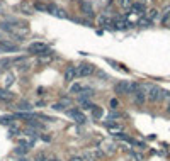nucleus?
<instances>
[{"label": "nucleus", "instance_id": "nucleus-39", "mask_svg": "<svg viewBox=\"0 0 170 161\" xmlns=\"http://www.w3.org/2000/svg\"><path fill=\"white\" fill-rule=\"evenodd\" d=\"M167 112L170 114V104H168V107H167Z\"/></svg>", "mask_w": 170, "mask_h": 161}, {"label": "nucleus", "instance_id": "nucleus-40", "mask_svg": "<svg viewBox=\"0 0 170 161\" xmlns=\"http://www.w3.org/2000/svg\"><path fill=\"white\" fill-rule=\"evenodd\" d=\"M0 41H2V34H0Z\"/></svg>", "mask_w": 170, "mask_h": 161}, {"label": "nucleus", "instance_id": "nucleus-1", "mask_svg": "<svg viewBox=\"0 0 170 161\" xmlns=\"http://www.w3.org/2000/svg\"><path fill=\"white\" fill-rule=\"evenodd\" d=\"M27 51L34 53V55H39V56H49V55H53L51 49H49L44 43H32V44H29Z\"/></svg>", "mask_w": 170, "mask_h": 161}, {"label": "nucleus", "instance_id": "nucleus-33", "mask_svg": "<svg viewBox=\"0 0 170 161\" xmlns=\"http://www.w3.org/2000/svg\"><path fill=\"white\" fill-rule=\"evenodd\" d=\"M29 68H31V66H29V65H26V63H24V65H20V66H19L17 70H19L20 73H26V71H27Z\"/></svg>", "mask_w": 170, "mask_h": 161}, {"label": "nucleus", "instance_id": "nucleus-35", "mask_svg": "<svg viewBox=\"0 0 170 161\" xmlns=\"http://www.w3.org/2000/svg\"><path fill=\"white\" fill-rule=\"evenodd\" d=\"M68 161H84V158H82V156H72Z\"/></svg>", "mask_w": 170, "mask_h": 161}, {"label": "nucleus", "instance_id": "nucleus-24", "mask_svg": "<svg viewBox=\"0 0 170 161\" xmlns=\"http://www.w3.org/2000/svg\"><path fill=\"white\" fill-rule=\"evenodd\" d=\"M129 159L131 161H143V156L138 154V153H134V151H129Z\"/></svg>", "mask_w": 170, "mask_h": 161}, {"label": "nucleus", "instance_id": "nucleus-18", "mask_svg": "<svg viewBox=\"0 0 170 161\" xmlns=\"http://www.w3.org/2000/svg\"><path fill=\"white\" fill-rule=\"evenodd\" d=\"M66 107H68V105H66V104H63V102H55V104H53L51 105V109L53 110H56V112H61V110H66Z\"/></svg>", "mask_w": 170, "mask_h": 161}, {"label": "nucleus", "instance_id": "nucleus-10", "mask_svg": "<svg viewBox=\"0 0 170 161\" xmlns=\"http://www.w3.org/2000/svg\"><path fill=\"white\" fill-rule=\"evenodd\" d=\"M80 10H82L84 15H87V17H94V9L89 2H80Z\"/></svg>", "mask_w": 170, "mask_h": 161}, {"label": "nucleus", "instance_id": "nucleus-19", "mask_svg": "<svg viewBox=\"0 0 170 161\" xmlns=\"http://www.w3.org/2000/svg\"><path fill=\"white\" fill-rule=\"evenodd\" d=\"M20 134L27 136V138H36V136H38V132H36V129H32V127H27V129L20 131Z\"/></svg>", "mask_w": 170, "mask_h": 161}, {"label": "nucleus", "instance_id": "nucleus-13", "mask_svg": "<svg viewBox=\"0 0 170 161\" xmlns=\"http://www.w3.org/2000/svg\"><path fill=\"white\" fill-rule=\"evenodd\" d=\"M15 109H17L19 112H31V110H32V105L29 104V102H19V104L15 105Z\"/></svg>", "mask_w": 170, "mask_h": 161}, {"label": "nucleus", "instance_id": "nucleus-15", "mask_svg": "<svg viewBox=\"0 0 170 161\" xmlns=\"http://www.w3.org/2000/svg\"><path fill=\"white\" fill-rule=\"evenodd\" d=\"M12 121H15L14 115H0V124H2V126H7V127H9L10 124H12Z\"/></svg>", "mask_w": 170, "mask_h": 161}, {"label": "nucleus", "instance_id": "nucleus-36", "mask_svg": "<svg viewBox=\"0 0 170 161\" xmlns=\"http://www.w3.org/2000/svg\"><path fill=\"white\" fill-rule=\"evenodd\" d=\"M12 83H14V76L9 75V76H7V85H12Z\"/></svg>", "mask_w": 170, "mask_h": 161}, {"label": "nucleus", "instance_id": "nucleus-38", "mask_svg": "<svg viewBox=\"0 0 170 161\" xmlns=\"http://www.w3.org/2000/svg\"><path fill=\"white\" fill-rule=\"evenodd\" d=\"M36 107H44V102H41V100H39L38 104H36Z\"/></svg>", "mask_w": 170, "mask_h": 161}, {"label": "nucleus", "instance_id": "nucleus-3", "mask_svg": "<svg viewBox=\"0 0 170 161\" xmlns=\"http://www.w3.org/2000/svg\"><path fill=\"white\" fill-rule=\"evenodd\" d=\"M66 115H68V117H72L77 124H85V122H87V117L80 112V110H77V109H70V110H66Z\"/></svg>", "mask_w": 170, "mask_h": 161}, {"label": "nucleus", "instance_id": "nucleus-28", "mask_svg": "<svg viewBox=\"0 0 170 161\" xmlns=\"http://www.w3.org/2000/svg\"><path fill=\"white\" fill-rule=\"evenodd\" d=\"M32 7H34L36 10H39V12H44V10H46V5H44V3H41V2H36Z\"/></svg>", "mask_w": 170, "mask_h": 161}, {"label": "nucleus", "instance_id": "nucleus-37", "mask_svg": "<svg viewBox=\"0 0 170 161\" xmlns=\"http://www.w3.org/2000/svg\"><path fill=\"white\" fill-rule=\"evenodd\" d=\"M17 161H29L27 158H26V156H19V159Z\"/></svg>", "mask_w": 170, "mask_h": 161}, {"label": "nucleus", "instance_id": "nucleus-7", "mask_svg": "<svg viewBox=\"0 0 170 161\" xmlns=\"http://www.w3.org/2000/svg\"><path fill=\"white\" fill-rule=\"evenodd\" d=\"M133 102H134L136 105H143L145 102H146V93H145L143 86L138 90V92H134V93H133Z\"/></svg>", "mask_w": 170, "mask_h": 161}, {"label": "nucleus", "instance_id": "nucleus-20", "mask_svg": "<svg viewBox=\"0 0 170 161\" xmlns=\"http://www.w3.org/2000/svg\"><path fill=\"white\" fill-rule=\"evenodd\" d=\"M84 88H85V86L82 83H73L72 86H70V93H80Z\"/></svg>", "mask_w": 170, "mask_h": 161}, {"label": "nucleus", "instance_id": "nucleus-2", "mask_svg": "<svg viewBox=\"0 0 170 161\" xmlns=\"http://www.w3.org/2000/svg\"><path fill=\"white\" fill-rule=\"evenodd\" d=\"M114 92L118 95H131V83L129 81H119L114 85Z\"/></svg>", "mask_w": 170, "mask_h": 161}, {"label": "nucleus", "instance_id": "nucleus-22", "mask_svg": "<svg viewBox=\"0 0 170 161\" xmlns=\"http://www.w3.org/2000/svg\"><path fill=\"white\" fill-rule=\"evenodd\" d=\"M145 17H146V19H150L151 22H153V20H155L156 17H158V10H156V9L148 10V14H145Z\"/></svg>", "mask_w": 170, "mask_h": 161}, {"label": "nucleus", "instance_id": "nucleus-25", "mask_svg": "<svg viewBox=\"0 0 170 161\" xmlns=\"http://www.w3.org/2000/svg\"><path fill=\"white\" fill-rule=\"evenodd\" d=\"M92 115H94V119H101L102 117V109H101V107H94Z\"/></svg>", "mask_w": 170, "mask_h": 161}, {"label": "nucleus", "instance_id": "nucleus-5", "mask_svg": "<svg viewBox=\"0 0 170 161\" xmlns=\"http://www.w3.org/2000/svg\"><path fill=\"white\" fill-rule=\"evenodd\" d=\"M46 10L51 12L53 15H56V17H60V19H68V14H65V10L58 9L55 3H48V5H46Z\"/></svg>", "mask_w": 170, "mask_h": 161}, {"label": "nucleus", "instance_id": "nucleus-11", "mask_svg": "<svg viewBox=\"0 0 170 161\" xmlns=\"http://www.w3.org/2000/svg\"><path fill=\"white\" fill-rule=\"evenodd\" d=\"M106 127L109 129V132H111V134L123 132V126H119V124H116V122H107V121H106Z\"/></svg>", "mask_w": 170, "mask_h": 161}, {"label": "nucleus", "instance_id": "nucleus-21", "mask_svg": "<svg viewBox=\"0 0 170 161\" xmlns=\"http://www.w3.org/2000/svg\"><path fill=\"white\" fill-rule=\"evenodd\" d=\"M9 132H10V136H20V127L15 126V124H10V126H9Z\"/></svg>", "mask_w": 170, "mask_h": 161}, {"label": "nucleus", "instance_id": "nucleus-9", "mask_svg": "<svg viewBox=\"0 0 170 161\" xmlns=\"http://www.w3.org/2000/svg\"><path fill=\"white\" fill-rule=\"evenodd\" d=\"M17 46L15 44H10V43H7V41H2L0 43V53H17Z\"/></svg>", "mask_w": 170, "mask_h": 161}, {"label": "nucleus", "instance_id": "nucleus-31", "mask_svg": "<svg viewBox=\"0 0 170 161\" xmlns=\"http://www.w3.org/2000/svg\"><path fill=\"white\" fill-rule=\"evenodd\" d=\"M109 105H111V109H112V110H116V109L119 107V102H118V98H111Z\"/></svg>", "mask_w": 170, "mask_h": 161}, {"label": "nucleus", "instance_id": "nucleus-27", "mask_svg": "<svg viewBox=\"0 0 170 161\" xmlns=\"http://www.w3.org/2000/svg\"><path fill=\"white\" fill-rule=\"evenodd\" d=\"M0 26H2L3 31H12V29L15 27L14 24H10V22H0Z\"/></svg>", "mask_w": 170, "mask_h": 161}, {"label": "nucleus", "instance_id": "nucleus-30", "mask_svg": "<svg viewBox=\"0 0 170 161\" xmlns=\"http://www.w3.org/2000/svg\"><path fill=\"white\" fill-rule=\"evenodd\" d=\"M119 5H121V7H126V9H129V7L133 5V2H131V0H119Z\"/></svg>", "mask_w": 170, "mask_h": 161}, {"label": "nucleus", "instance_id": "nucleus-4", "mask_svg": "<svg viewBox=\"0 0 170 161\" xmlns=\"http://www.w3.org/2000/svg\"><path fill=\"white\" fill-rule=\"evenodd\" d=\"M78 70V76L80 78H84V76H90L92 73L95 71V68H94V65H90V63H84V65H80V66H77Z\"/></svg>", "mask_w": 170, "mask_h": 161}, {"label": "nucleus", "instance_id": "nucleus-16", "mask_svg": "<svg viewBox=\"0 0 170 161\" xmlns=\"http://www.w3.org/2000/svg\"><path fill=\"white\" fill-rule=\"evenodd\" d=\"M123 114L121 112H116V110H112V112H109V115H107V122H116L118 119H121Z\"/></svg>", "mask_w": 170, "mask_h": 161}, {"label": "nucleus", "instance_id": "nucleus-26", "mask_svg": "<svg viewBox=\"0 0 170 161\" xmlns=\"http://www.w3.org/2000/svg\"><path fill=\"white\" fill-rule=\"evenodd\" d=\"M53 61V55H49V56H39V63H43V65H48V63H51Z\"/></svg>", "mask_w": 170, "mask_h": 161}, {"label": "nucleus", "instance_id": "nucleus-17", "mask_svg": "<svg viewBox=\"0 0 170 161\" xmlns=\"http://www.w3.org/2000/svg\"><path fill=\"white\" fill-rule=\"evenodd\" d=\"M20 10L24 12V14H32V10H34V7L31 5L29 2H22L20 3Z\"/></svg>", "mask_w": 170, "mask_h": 161}, {"label": "nucleus", "instance_id": "nucleus-32", "mask_svg": "<svg viewBox=\"0 0 170 161\" xmlns=\"http://www.w3.org/2000/svg\"><path fill=\"white\" fill-rule=\"evenodd\" d=\"M39 139L44 143H51V136H48V134H39Z\"/></svg>", "mask_w": 170, "mask_h": 161}, {"label": "nucleus", "instance_id": "nucleus-8", "mask_svg": "<svg viewBox=\"0 0 170 161\" xmlns=\"http://www.w3.org/2000/svg\"><path fill=\"white\" fill-rule=\"evenodd\" d=\"M77 76H78V70H77V66H68V68L65 70V75H63L65 81H73Z\"/></svg>", "mask_w": 170, "mask_h": 161}, {"label": "nucleus", "instance_id": "nucleus-6", "mask_svg": "<svg viewBox=\"0 0 170 161\" xmlns=\"http://www.w3.org/2000/svg\"><path fill=\"white\" fill-rule=\"evenodd\" d=\"M138 14V15H145V12H146V5H145L143 2H136V3H133V5L129 7V12H128V14Z\"/></svg>", "mask_w": 170, "mask_h": 161}, {"label": "nucleus", "instance_id": "nucleus-12", "mask_svg": "<svg viewBox=\"0 0 170 161\" xmlns=\"http://www.w3.org/2000/svg\"><path fill=\"white\" fill-rule=\"evenodd\" d=\"M116 148H118V146H116V144H112V143H104L101 149L104 151V154H114V153H116Z\"/></svg>", "mask_w": 170, "mask_h": 161}, {"label": "nucleus", "instance_id": "nucleus-34", "mask_svg": "<svg viewBox=\"0 0 170 161\" xmlns=\"http://www.w3.org/2000/svg\"><path fill=\"white\" fill-rule=\"evenodd\" d=\"M34 161H48V158H46V156H44V154H41V153H39V154H36Z\"/></svg>", "mask_w": 170, "mask_h": 161}, {"label": "nucleus", "instance_id": "nucleus-23", "mask_svg": "<svg viewBox=\"0 0 170 161\" xmlns=\"http://www.w3.org/2000/svg\"><path fill=\"white\" fill-rule=\"evenodd\" d=\"M151 24H153V22H151L150 19H146V17H141V19L138 20V26H141V27H150Z\"/></svg>", "mask_w": 170, "mask_h": 161}, {"label": "nucleus", "instance_id": "nucleus-29", "mask_svg": "<svg viewBox=\"0 0 170 161\" xmlns=\"http://www.w3.org/2000/svg\"><path fill=\"white\" fill-rule=\"evenodd\" d=\"M80 105L82 107H84V109H94V104H92V102H89V100H84V102H80Z\"/></svg>", "mask_w": 170, "mask_h": 161}, {"label": "nucleus", "instance_id": "nucleus-14", "mask_svg": "<svg viewBox=\"0 0 170 161\" xmlns=\"http://www.w3.org/2000/svg\"><path fill=\"white\" fill-rule=\"evenodd\" d=\"M29 149H31V148H27V146H22V144H19L17 148H14V153L17 156H26L27 153H29Z\"/></svg>", "mask_w": 170, "mask_h": 161}]
</instances>
